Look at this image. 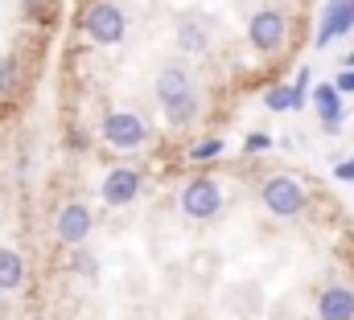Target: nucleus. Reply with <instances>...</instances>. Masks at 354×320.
Listing matches in <instances>:
<instances>
[{"mask_svg": "<svg viewBox=\"0 0 354 320\" xmlns=\"http://www.w3.org/2000/svg\"><path fill=\"white\" fill-rule=\"evenodd\" d=\"M83 29H87L91 41H99V46H115V41H124L128 21H124V12H120L111 0H95V4L87 8V17H83Z\"/></svg>", "mask_w": 354, "mask_h": 320, "instance_id": "obj_1", "label": "nucleus"}, {"mask_svg": "<svg viewBox=\"0 0 354 320\" xmlns=\"http://www.w3.org/2000/svg\"><path fill=\"white\" fill-rule=\"evenodd\" d=\"M103 140L111 148H120V152H132V148H140L149 140V128H145V119L136 111H111L103 119Z\"/></svg>", "mask_w": 354, "mask_h": 320, "instance_id": "obj_2", "label": "nucleus"}, {"mask_svg": "<svg viewBox=\"0 0 354 320\" xmlns=\"http://www.w3.org/2000/svg\"><path fill=\"white\" fill-rule=\"evenodd\" d=\"M218 210H223V189H218L210 177H194V181L181 189V214H185V218L206 222V218H214Z\"/></svg>", "mask_w": 354, "mask_h": 320, "instance_id": "obj_3", "label": "nucleus"}, {"mask_svg": "<svg viewBox=\"0 0 354 320\" xmlns=\"http://www.w3.org/2000/svg\"><path fill=\"white\" fill-rule=\"evenodd\" d=\"M260 201H264L268 214H276V218H297L305 210V189L292 177H272V181H264Z\"/></svg>", "mask_w": 354, "mask_h": 320, "instance_id": "obj_4", "label": "nucleus"}, {"mask_svg": "<svg viewBox=\"0 0 354 320\" xmlns=\"http://www.w3.org/2000/svg\"><path fill=\"white\" fill-rule=\"evenodd\" d=\"M354 29V0H326V12H322V25H317V50H326L334 37H346Z\"/></svg>", "mask_w": 354, "mask_h": 320, "instance_id": "obj_5", "label": "nucleus"}, {"mask_svg": "<svg viewBox=\"0 0 354 320\" xmlns=\"http://www.w3.org/2000/svg\"><path fill=\"white\" fill-rule=\"evenodd\" d=\"M248 41L256 46V50H276L280 41H284V17L276 12V8H260L252 21H248Z\"/></svg>", "mask_w": 354, "mask_h": 320, "instance_id": "obj_6", "label": "nucleus"}, {"mask_svg": "<svg viewBox=\"0 0 354 320\" xmlns=\"http://www.w3.org/2000/svg\"><path fill=\"white\" fill-rule=\"evenodd\" d=\"M140 193V172L136 168H111L103 177V201L107 206H128Z\"/></svg>", "mask_w": 354, "mask_h": 320, "instance_id": "obj_7", "label": "nucleus"}, {"mask_svg": "<svg viewBox=\"0 0 354 320\" xmlns=\"http://www.w3.org/2000/svg\"><path fill=\"white\" fill-rule=\"evenodd\" d=\"M91 234V210L83 201H71V206H62V214H58V239L71 242V246H79V242Z\"/></svg>", "mask_w": 354, "mask_h": 320, "instance_id": "obj_8", "label": "nucleus"}, {"mask_svg": "<svg viewBox=\"0 0 354 320\" xmlns=\"http://www.w3.org/2000/svg\"><path fill=\"white\" fill-rule=\"evenodd\" d=\"M309 103L317 107L326 132H338V128H342V94L334 90V82H317V86L309 90Z\"/></svg>", "mask_w": 354, "mask_h": 320, "instance_id": "obj_9", "label": "nucleus"}, {"mask_svg": "<svg viewBox=\"0 0 354 320\" xmlns=\"http://www.w3.org/2000/svg\"><path fill=\"white\" fill-rule=\"evenodd\" d=\"M317 317L322 320H354V292L334 283L317 296Z\"/></svg>", "mask_w": 354, "mask_h": 320, "instance_id": "obj_10", "label": "nucleus"}, {"mask_svg": "<svg viewBox=\"0 0 354 320\" xmlns=\"http://www.w3.org/2000/svg\"><path fill=\"white\" fill-rule=\"evenodd\" d=\"M189 90H194V82H189V74H185L181 66H165V70L157 74V99H161V107L174 103V99H181V94H189Z\"/></svg>", "mask_w": 354, "mask_h": 320, "instance_id": "obj_11", "label": "nucleus"}, {"mask_svg": "<svg viewBox=\"0 0 354 320\" xmlns=\"http://www.w3.org/2000/svg\"><path fill=\"white\" fill-rule=\"evenodd\" d=\"M177 50L202 54V50H206V25L194 21V17H181V21H177Z\"/></svg>", "mask_w": 354, "mask_h": 320, "instance_id": "obj_12", "label": "nucleus"}, {"mask_svg": "<svg viewBox=\"0 0 354 320\" xmlns=\"http://www.w3.org/2000/svg\"><path fill=\"white\" fill-rule=\"evenodd\" d=\"M21 283H25V263H21V254L8 250V246H0V292H12V288H21Z\"/></svg>", "mask_w": 354, "mask_h": 320, "instance_id": "obj_13", "label": "nucleus"}, {"mask_svg": "<svg viewBox=\"0 0 354 320\" xmlns=\"http://www.w3.org/2000/svg\"><path fill=\"white\" fill-rule=\"evenodd\" d=\"M161 111H165L169 128H189V123H194V115H198V94L189 90V94H181V99H174V103H165Z\"/></svg>", "mask_w": 354, "mask_h": 320, "instance_id": "obj_14", "label": "nucleus"}, {"mask_svg": "<svg viewBox=\"0 0 354 320\" xmlns=\"http://www.w3.org/2000/svg\"><path fill=\"white\" fill-rule=\"evenodd\" d=\"M264 107L268 111H292V86H268Z\"/></svg>", "mask_w": 354, "mask_h": 320, "instance_id": "obj_15", "label": "nucleus"}, {"mask_svg": "<svg viewBox=\"0 0 354 320\" xmlns=\"http://www.w3.org/2000/svg\"><path fill=\"white\" fill-rule=\"evenodd\" d=\"M223 152V140L218 136H206V140H198L194 148H189V160H214Z\"/></svg>", "mask_w": 354, "mask_h": 320, "instance_id": "obj_16", "label": "nucleus"}, {"mask_svg": "<svg viewBox=\"0 0 354 320\" xmlns=\"http://www.w3.org/2000/svg\"><path fill=\"white\" fill-rule=\"evenodd\" d=\"M309 74H313V70H305V66L297 70V82H292V111H297V107H305V99H309V90H313Z\"/></svg>", "mask_w": 354, "mask_h": 320, "instance_id": "obj_17", "label": "nucleus"}, {"mask_svg": "<svg viewBox=\"0 0 354 320\" xmlns=\"http://www.w3.org/2000/svg\"><path fill=\"white\" fill-rule=\"evenodd\" d=\"M268 148H272V136H268V132H252V136L243 140V152H248V157H252V152H268Z\"/></svg>", "mask_w": 354, "mask_h": 320, "instance_id": "obj_18", "label": "nucleus"}, {"mask_svg": "<svg viewBox=\"0 0 354 320\" xmlns=\"http://www.w3.org/2000/svg\"><path fill=\"white\" fill-rule=\"evenodd\" d=\"M12 79H17V62L12 58H0V90H8Z\"/></svg>", "mask_w": 354, "mask_h": 320, "instance_id": "obj_19", "label": "nucleus"}, {"mask_svg": "<svg viewBox=\"0 0 354 320\" xmlns=\"http://www.w3.org/2000/svg\"><path fill=\"white\" fill-rule=\"evenodd\" d=\"M334 177H338V181H346V185H351V181H354V157H351V160H342V164H338V168H334Z\"/></svg>", "mask_w": 354, "mask_h": 320, "instance_id": "obj_20", "label": "nucleus"}, {"mask_svg": "<svg viewBox=\"0 0 354 320\" xmlns=\"http://www.w3.org/2000/svg\"><path fill=\"white\" fill-rule=\"evenodd\" d=\"M334 90H338V94L354 90V70H342V74H338V82H334Z\"/></svg>", "mask_w": 354, "mask_h": 320, "instance_id": "obj_21", "label": "nucleus"}, {"mask_svg": "<svg viewBox=\"0 0 354 320\" xmlns=\"http://www.w3.org/2000/svg\"><path fill=\"white\" fill-rule=\"evenodd\" d=\"M75 267H83V275H95V259H87V254H79Z\"/></svg>", "mask_w": 354, "mask_h": 320, "instance_id": "obj_22", "label": "nucleus"}]
</instances>
